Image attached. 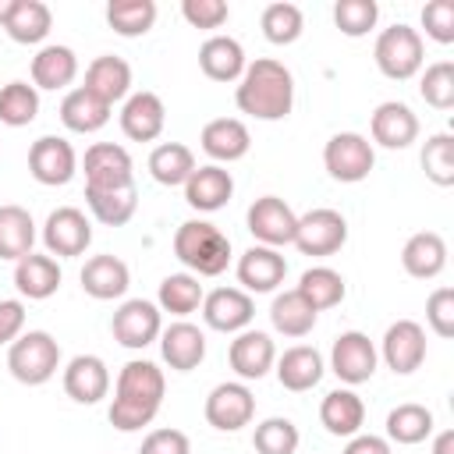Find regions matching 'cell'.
<instances>
[{
  "label": "cell",
  "mask_w": 454,
  "mask_h": 454,
  "mask_svg": "<svg viewBox=\"0 0 454 454\" xmlns=\"http://www.w3.org/2000/svg\"><path fill=\"white\" fill-rule=\"evenodd\" d=\"M301 443L298 436V426L284 415H273V419H262L252 433V447L255 454H294Z\"/></svg>",
  "instance_id": "46"
},
{
  "label": "cell",
  "mask_w": 454,
  "mask_h": 454,
  "mask_svg": "<svg viewBox=\"0 0 454 454\" xmlns=\"http://www.w3.org/2000/svg\"><path fill=\"white\" fill-rule=\"evenodd\" d=\"M74 78H78V57L71 46L50 43L32 57V85L35 89L57 92V89H67Z\"/></svg>",
  "instance_id": "32"
},
{
  "label": "cell",
  "mask_w": 454,
  "mask_h": 454,
  "mask_svg": "<svg viewBox=\"0 0 454 454\" xmlns=\"http://www.w3.org/2000/svg\"><path fill=\"white\" fill-rule=\"evenodd\" d=\"M163 394H167V380H163V369L156 362H145V358L124 362L117 372V383H114L110 411H106L110 426L121 433L145 429L156 419Z\"/></svg>",
  "instance_id": "1"
},
{
  "label": "cell",
  "mask_w": 454,
  "mask_h": 454,
  "mask_svg": "<svg viewBox=\"0 0 454 454\" xmlns=\"http://www.w3.org/2000/svg\"><path fill=\"white\" fill-rule=\"evenodd\" d=\"M181 14L192 28H220L231 18V7L223 0H184Z\"/></svg>",
  "instance_id": "51"
},
{
  "label": "cell",
  "mask_w": 454,
  "mask_h": 454,
  "mask_svg": "<svg viewBox=\"0 0 454 454\" xmlns=\"http://www.w3.org/2000/svg\"><path fill=\"white\" fill-rule=\"evenodd\" d=\"M206 422L220 433H238L255 419V397L245 383H216L206 397Z\"/></svg>",
  "instance_id": "14"
},
{
  "label": "cell",
  "mask_w": 454,
  "mask_h": 454,
  "mask_svg": "<svg viewBox=\"0 0 454 454\" xmlns=\"http://www.w3.org/2000/svg\"><path fill=\"white\" fill-rule=\"evenodd\" d=\"M163 330V319H160V305L145 301V298H128L121 301V309L114 312L110 319V333L121 348H131V351H142L149 348Z\"/></svg>",
  "instance_id": "11"
},
{
  "label": "cell",
  "mask_w": 454,
  "mask_h": 454,
  "mask_svg": "<svg viewBox=\"0 0 454 454\" xmlns=\"http://www.w3.org/2000/svg\"><path fill=\"white\" fill-rule=\"evenodd\" d=\"M106 25L124 39L145 35L156 25V4L153 0H110L106 4Z\"/></svg>",
  "instance_id": "42"
},
{
  "label": "cell",
  "mask_w": 454,
  "mask_h": 454,
  "mask_svg": "<svg viewBox=\"0 0 454 454\" xmlns=\"http://www.w3.org/2000/svg\"><path fill=\"white\" fill-rule=\"evenodd\" d=\"M11 11H14V0H0V25L11 18Z\"/></svg>",
  "instance_id": "56"
},
{
  "label": "cell",
  "mask_w": 454,
  "mask_h": 454,
  "mask_svg": "<svg viewBox=\"0 0 454 454\" xmlns=\"http://www.w3.org/2000/svg\"><path fill=\"white\" fill-rule=\"evenodd\" d=\"M401 266L415 280H433L447 266V241L436 231H419L401 248Z\"/></svg>",
  "instance_id": "28"
},
{
  "label": "cell",
  "mask_w": 454,
  "mask_h": 454,
  "mask_svg": "<svg viewBox=\"0 0 454 454\" xmlns=\"http://www.w3.org/2000/svg\"><path fill=\"white\" fill-rule=\"evenodd\" d=\"M163 124H167V106L156 92L149 89H138L124 99L121 106V131L131 138V142H153L163 135Z\"/></svg>",
  "instance_id": "18"
},
{
  "label": "cell",
  "mask_w": 454,
  "mask_h": 454,
  "mask_svg": "<svg viewBox=\"0 0 454 454\" xmlns=\"http://www.w3.org/2000/svg\"><path fill=\"white\" fill-rule=\"evenodd\" d=\"M7 369L25 387H43L60 369V344L46 330H28L7 348Z\"/></svg>",
  "instance_id": "4"
},
{
  "label": "cell",
  "mask_w": 454,
  "mask_h": 454,
  "mask_svg": "<svg viewBox=\"0 0 454 454\" xmlns=\"http://www.w3.org/2000/svg\"><path fill=\"white\" fill-rule=\"evenodd\" d=\"M376 21H380V4L376 0H337L333 4V25L351 39L372 32Z\"/></svg>",
  "instance_id": "47"
},
{
  "label": "cell",
  "mask_w": 454,
  "mask_h": 454,
  "mask_svg": "<svg viewBox=\"0 0 454 454\" xmlns=\"http://www.w3.org/2000/svg\"><path fill=\"white\" fill-rule=\"evenodd\" d=\"M110 110L103 99H96L89 89H71L64 99H60V121L67 131H78V135H92L99 131L106 121H110Z\"/></svg>",
  "instance_id": "33"
},
{
  "label": "cell",
  "mask_w": 454,
  "mask_h": 454,
  "mask_svg": "<svg viewBox=\"0 0 454 454\" xmlns=\"http://www.w3.org/2000/svg\"><path fill=\"white\" fill-rule=\"evenodd\" d=\"M433 454H454V429L436 433V440H433Z\"/></svg>",
  "instance_id": "55"
},
{
  "label": "cell",
  "mask_w": 454,
  "mask_h": 454,
  "mask_svg": "<svg viewBox=\"0 0 454 454\" xmlns=\"http://www.w3.org/2000/svg\"><path fill=\"white\" fill-rule=\"evenodd\" d=\"M287 277V259L277 248L266 245H252L241 259H238V284L248 294H270L284 284Z\"/></svg>",
  "instance_id": "17"
},
{
  "label": "cell",
  "mask_w": 454,
  "mask_h": 454,
  "mask_svg": "<svg viewBox=\"0 0 454 454\" xmlns=\"http://www.w3.org/2000/svg\"><path fill=\"white\" fill-rule=\"evenodd\" d=\"M234 195V177L231 170H223L220 163H206V167H195L192 177L184 181V202L199 213H216L231 202Z\"/></svg>",
  "instance_id": "22"
},
{
  "label": "cell",
  "mask_w": 454,
  "mask_h": 454,
  "mask_svg": "<svg viewBox=\"0 0 454 454\" xmlns=\"http://www.w3.org/2000/svg\"><path fill=\"white\" fill-rule=\"evenodd\" d=\"M202 319L209 330L220 333H241L255 319V301L241 287H216L202 298Z\"/></svg>",
  "instance_id": "15"
},
{
  "label": "cell",
  "mask_w": 454,
  "mask_h": 454,
  "mask_svg": "<svg viewBox=\"0 0 454 454\" xmlns=\"http://www.w3.org/2000/svg\"><path fill=\"white\" fill-rule=\"evenodd\" d=\"M43 245L57 259H74L92 245V223L78 206H57L43 223Z\"/></svg>",
  "instance_id": "8"
},
{
  "label": "cell",
  "mask_w": 454,
  "mask_h": 454,
  "mask_svg": "<svg viewBox=\"0 0 454 454\" xmlns=\"http://www.w3.org/2000/svg\"><path fill=\"white\" fill-rule=\"evenodd\" d=\"M199 145H202V153H206L209 160H216V163H234V160H241V156L248 153L252 135H248L245 121H238V117H216V121H209V124L202 128Z\"/></svg>",
  "instance_id": "26"
},
{
  "label": "cell",
  "mask_w": 454,
  "mask_h": 454,
  "mask_svg": "<svg viewBox=\"0 0 454 454\" xmlns=\"http://www.w3.org/2000/svg\"><path fill=\"white\" fill-rule=\"evenodd\" d=\"M294 231H298V213L277 199V195H262L248 206V234L266 245V248H280V245H291L294 241Z\"/></svg>",
  "instance_id": "13"
},
{
  "label": "cell",
  "mask_w": 454,
  "mask_h": 454,
  "mask_svg": "<svg viewBox=\"0 0 454 454\" xmlns=\"http://www.w3.org/2000/svg\"><path fill=\"white\" fill-rule=\"evenodd\" d=\"M138 454H192V440L181 433V429H153Z\"/></svg>",
  "instance_id": "52"
},
{
  "label": "cell",
  "mask_w": 454,
  "mask_h": 454,
  "mask_svg": "<svg viewBox=\"0 0 454 454\" xmlns=\"http://www.w3.org/2000/svg\"><path fill=\"white\" fill-rule=\"evenodd\" d=\"M294 291H298V294H301L316 312L340 305V301H344V294H348L344 277H340L337 270H330V266H312V270H305Z\"/></svg>",
  "instance_id": "39"
},
{
  "label": "cell",
  "mask_w": 454,
  "mask_h": 454,
  "mask_svg": "<svg viewBox=\"0 0 454 454\" xmlns=\"http://www.w3.org/2000/svg\"><path fill=\"white\" fill-rule=\"evenodd\" d=\"M64 273L57 266L53 255H39V252H28L14 262V287L28 298V301H46L50 294H57Z\"/></svg>",
  "instance_id": "29"
},
{
  "label": "cell",
  "mask_w": 454,
  "mask_h": 454,
  "mask_svg": "<svg viewBox=\"0 0 454 454\" xmlns=\"http://www.w3.org/2000/svg\"><path fill=\"white\" fill-rule=\"evenodd\" d=\"M64 394L78 404H96L110 394V369L99 355H74L64 365Z\"/></svg>",
  "instance_id": "21"
},
{
  "label": "cell",
  "mask_w": 454,
  "mask_h": 454,
  "mask_svg": "<svg viewBox=\"0 0 454 454\" xmlns=\"http://www.w3.org/2000/svg\"><path fill=\"white\" fill-rule=\"evenodd\" d=\"M277 380H280V387L284 390H291V394H305V390H312L319 380H323V355L316 351V348H309V344H294V348H287L277 362Z\"/></svg>",
  "instance_id": "30"
},
{
  "label": "cell",
  "mask_w": 454,
  "mask_h": 454,
  "mask_svg": "<svg viewBox=\"0 0 454 454\" xmlns=\"http://www.w3.org/2000/svg\"><path fill=\"white\" fill-rule=\"evenodd\" d=\"M348 241V220L337 209H309L305 216H298V231H294V248L301 255H333L340 252Z\"/></svg>",
  "instance_id": "9"
},
{
  "label": "cell",
  "mask_w": 454,
  "mask_h": 454,
  "mask_svg": "<svg viewBox=\"0 0 454 454\" xmlns=\"http://www.w3.org/2000/svg\"><path fill=\"white\" fill-rule=\"evenodd\" d=\"M25 330V305L18 298H4L0 301V344H14Z\"/></svg>",
  "instance_id": "53"
},
{
  "label": "cell",
  "mask_w": 454,
  "mask_h": 454,
  "mask_svg": "<svg viewBox=\"0 0 454 454\" xmlns=\"http://www.w3.org/2000/svg\"><path fill=\"white\" fill-rule=\"evenodd\" d=\"M35 245V220L25 206H0V259H21Z\"/></svg>",
  "instance_id": "36"
},
{
  "label": "cell",
  "mask_w": 454,
  "mask_h": 454,
  "mask_svg": "<svg viewBox=\"0 0 454 454\" xmlns=\"http://www.w3.org/2000/svg\"><path fill=\"white\" fill-rule=\"evenodd\" d=\"M372 57H376L380 74H387V78H394V82H408V78H415V74L422 71L426 46H422L419 28L397 21V25L383 28V32L376 35Z\"/></svg>",
  "instance_id": "5"
},
{
  "label": "cell",
  "mask_w": 454,
  "mask_h": 454,
  "mask_svg": "<svg viewBox=\"0 0 454 454\" xmlns=\"http://www.w3.org/2000/svg\"><path fill=\"white\" fill-rule=\"evenodd\" d=\"M259 28H262V35H266L273 46H291V43H298L301 32H305V14H301L298 4L277 0V4H266V7H262Z\"/></svg>",
  "instance_id": "41"
},
{
  "label": "cell",
  "mask_w": 454,
  "mask_h": 454,
  "mask_svg": "<svg viewBox=\"0 0 454 454\" xmlns=\"http://www.w3.org/2000/svg\"><path fill=\"white\" fill-rule=\"evenodd\" d=\"M323 167L333 181L340 184H358L372 174L376 167V153L372 142L358 131H337L326 145H323Z\"/></svg>",
  "instance_id": "6"
},
{
  "label": "cell",
  "mask_w": 454,
  "mask_h": 454,
  "mask_svg": "<svg viewBox=\"0 0 454 454\" xmlns=\"http://www.w3.org/2000/svg\"><path fill=\"white\" fill-rule=\"evenodd\" d=\"M96 99H103L106 106L121 103L131 96V64L124 57H114V53H103L96 57L89 67H85V85Z\"/></svg>",
  "instance_id": "25"
},
{
  "label": "cell",
  "mask_w": 454,
  "mask_h": 454,
  "mask_svg": "<svg viewBox=\"0 0 454 454\" xmlns=\"http://www.w3.org/2000/svg\"><path fill=\"white\" fill-rule=\"evenodd\" d=\"M199 67L209 82H238L245 74L248 60L234 35H209L199 46Z\"/></svg>",
  "instance_id": "27"
},
{
  "label": "cell",
  "mask_w": 454,
  "mask_h": 454,
  "mask_svg": "<svg viewBox=\"0 0 454 454\" xmlns=\"http://www.w3.org/2000/svg\"><path fill=\"white\" fill-rule=\"evenodd\" d=\"M28 174L46 184V188H57V184H67L74 174H78V156H74V145L60 135H43L32 142L28 149Z\"/></svg>",
  "instance_id": "12"
},
{
  "label": "cell",
  "mask_w": 454,
  "mask_h": 454,
  "mask_svg": "<svg viewBox=\"0 0 454 454\" xmlns=\"http://www.w3.org/2000/svg\"><path fill=\"white\" fill-rule=\"evenodd\" d=\"M344 454H394L390 450V440L387 436H376V433H355L344 447Z\"/></svg>",
  "instance_id": "54"
},
{
  "label": "cell",
  "mask_w": 454,
  "mask_h": 454,
  "mask_svg": "<svg viewBox=\"0 0 454 454\" xmlns=\"http://www.w3.org/2000/svg\"><path fill=\"white\" fill-rule=\"evenodd\" d=\"M202 298H206V291L195 273H170L160 280L156 305H160V312H170V316H192L202 305Z\"/></svg>",
  "instance_id": "40"
},
{
  "label": "cell",
  "mask_w": 454,
  "mask_h": 454,
  "mask_svg": "<svg viewBox=\"0 0 454 454\" xmlns=\"http://www.w3.org/2000/svg\"><path fill=\"white\" fill-rule=\"evenodd\" d=\"M234 103L255 121H284L294 106V78L273 57H255L238 78Z\"/></svg>",
  "instance_id": "2"
},
{
  "label": "cell",
  "mask_w": 454,
  "mask_h": 454,
  "mask_svg": "<svg viewBox=\"0 0 454 454\" xmlns=\"http://www.w3.org/2000/svg\"><path fill=\"white\" fill-rule=\"evenodd\" d=\"M78 280H82V291H85L89 298H96V301H114V298H121V294L128 291L131 270H128V262L117 259V255H92V259H85Z\"/></svg>",
  "instance_id": "24"
},
{
  "label": "cell",
  "mask_w": 454,
  "mask_h": 454,
  "mask_svg": "<svg viewBox=\"0 0 454 454\" xmlns=\"http://www.w3.org/2000/svg\"><path fill=\"white\" fill-rule=\"evenodd\" d=\"M85 202L99 223L124 227L138 209V192H135V184L131 188H110V192H89L85 188Z\"/></svg>",
  "instance_id": "43"
},
{
  "label": "cell",
  "mask_w": 454,
  "mask_h": 454,
  "mask_svg": "<svg viewBox=\"0 0 454 454\" xmlns=\"http://www.w3.org/2000/svg\"><path fill=\"white\" fill-rule=\"evenodd\" d=\"M50 28H53V14L43 0H14V11L4 21V32L21 46L43 43L50 35Z\"/></svg>",
  "instance_id": "34"
},
{
  "label": "cell",
  "mask_w": 454,
  "mask_h": 454,
  "mask_svg": "<svg viewBox=\"0 0 454 454\" xmlns=\"http://www.w3.org/2000/svg\"><path fill=\"white\" fill-rule=\"evenodd\" d=\"M380 355H383V362H387L397 376L415 372V369L426 362V330H422V323H415V319H397V323H390L387 333H383Z\"/></svg>",
  "instance_id": "16"
},
{
  "label": "cell",
  "mask_w": 454,
  "mask_h": 454,
  "mask_svg": "<svg viewBox=\"0 0 454 454\" xmlns=\"http://www.w3.org/2000/svg\"><path fill=\"white\" fill-rule=\"evenodd\" d=\"M426 323L436 337H454V287H436L426 298Z\"/></svg>",
  "instance_id": "50"
},
{
  "label": "cell",
  "mask_w": 454,
  "mask_h": 454,
  "mask_svg": "<svg viewBox=\"0 0 454 454\" xmlns=\"http://www.w3.org/2000/svg\"><path fill=\"white\" fill-rule=\"evenodd\" d=\"M376 362H380V351L362 330H344L330 348V369L348 387L369 383L376 372Z\"/></svg>",
  "instance_id": "10"
},
{
  "label": "cell",
  "mask_w": 454,
  "mask_h": 454,
  "mask_svg": "<svg viewBox=\"0 0 454 454\" xmlns=\"http://www.w3.org/2000/svg\"><path fill=\"white\" fill-rule=\"evenodd\" d=\"M192 170H195V153L184 142H160L149 153V174L163 188H177V184L184 188V181L192 177Z\"/></svg>",
  "instance_id": "35"
},
{
  "label": "cell",
  "mask_w": 454,
  "mask_h": 454,
  "mask_svg": "<svg viewBox=\"0 0 454 454\" xmlns=\"http://www.w3.org/2000/svg\"><path fill=\"white\" fill-rule=\"evenodd\" d=\"M426 436H433V411L426 404L404 401L387 415V440L401 447H415Z\"/></svg>",
  "instance_id": "38"
},
{
  "label": "cell",
  "mask_w": 454,
  "mask_h": 454,
  "mask_svg": "<svg viewBox=\"0 0 454 454\" xmlns=\"http://www.w3.org/2000/svg\"><path fill=\"white\" fill-rule=\"evenodd\" d=\"M39 114V89L28 82H7L0 89V124L25 128Z\"/></svg>",
  "instance_id": "44"
},
{
  "label": "cell",
  "mask_w": 454,
  "mask_h": 454,
  "mask_svg": "<svg viewBox=\"0 0 454 454\" xmlns=\"http://www.w3.org/2000/svg\"><path fill=\"white\" fill-rule=\"evenodd\" d=\"M316 309L291 287V291H280L277 298H273V305H270V323H273V330L277 333H284V337H305V333H312V326H316Z\"/></svg>",
  "instance_id": "37"
},
{
  "label": "cell",
  "mask_w": 454,
  "mask_h": 454,
  "mask_svg": "<svg viewBox=\"0 0 454 454\" xmlns=\"http://www.w3.org/2000/svg\"><path fill=\"white\" fill-rule=\"evenodd\" d=\"M319 422L330 436H355L365 426V404L351 387L330 390L319 404Z\"/></svg>",
  "instance_id": "31"
},
{
  "label": "cell",
  "mask_w": 454,
  "mask_h": 454,
  "mask_svg": "<svg viewBox=\"0 0 454 454\" xmlns=\"http://www.w3.org/2000/svg\"><path fill=\"white\" fill-rule=\"evenodd\" d=\"M227 362L231 369L241 376V380H262L273 362H277V348H273V337L262 333V330H241L234 333L231 348H227Z\"/></svg>",
  "instance_id": "20"
},
{
  "label": "cell",
  "mask_w": 454,
  "mask_h": 454,
  "mask_svg": "<svg viewBox=\"0 0 454 454\" xmlns=\"http://www.w3.org/2000/svg\"><path fill=\"white\" fill-rule=\"evenodd\" d=\"M369 135L376 145L383 149H408L415 138H419V117L408 103H397V99H387L372 110V121H369Z\"/></svg>",
  "instance_id": "19"
},
{
  "label": "cell",
  "mask_w": 454,
  "mask_h": 454,
  "mask_svg": "<svg viewBox=\"0 0 454 454\" xmlns=\"http://www.w3.org/2000/svg\"><path fill=\"white\" fill-rule=\"evenodd\" d=\"M422 170L440 188L454 184V135L450 131H436V135L426 138V145H422Z\"/></svg>",
  "instance_id": "45"
},
{
  "label": "cell",
  "mask_w": 454,
  "mask_h": 454,
  "mask_svg": "<svg viewBox=\"0 0 454 454\" xmlns=\"http://www.w3.org/2000/svg\"><path fill=\"white\" fill-rule=\"evenodd\" d=\"M419 92H422V99H426L433 110H450V106H454V64H450V60L429 64L426 74H422Z\"/></svg>",
  "instance_id": "48"
},
{
  "label": "cell",
  "mask_w": 454,
  "mask_h": 454,
  "mask_svg": "<svg viewBox=\"0 0 454 454\" xmlns=\"http://www.w3.org/2000/svg\"><path fill=\"white\" fill-rule=\"evenodd\" d=\"M422 28L433 43H454V0H429L422 7Z\"/></svg>",
  "instance_id": "49"
},
{
  "label": "cell",
  "mask_w": 454,
  "mask_h": 454,
  "mask_svg": "<svg viewBox=\"0 0 454 454\" xmlns=\"http://www.w3.org/2000/svg\"><path fill=\"white\" fill-rule=\"evenodd\" d=\"M160 351H163V362L174 372H192L206 358V333L195 323L177 319L167 330H160Z\"/></svg>",
  "instance_id": "23"
},
{
  "label": "cell",
  "mask_w": 454,
  "mask_h": 454,
  "mask_svg": "<svg viewBox=\"0 0 454 454\" xmlns=\"http://www.w3.org/2000/svg\"><path fill=\"white\" fill-rule=\"evenodd\" d=\"M82 170H85V188L89 192H110V188H131L135 184L131 156L117 142H96V145H89L85 149V160H82Z\"/></svg>",
  "instance_id": "7"
},
{
  "label": "cell",
  "mask_w": 454,
  "mask_h": 454,
  "mask_svg": "<svg viewBox=\"0 0 454 454\" xmlns=\"http://www.w3.org/2000/svg\"><path fill=\"white\" fill-rule=\"evenodd\" d=\"M174 255L195 277H220L231 262V238L209 220H184L174 231Z\"/></svg>",
  "instance_id": "3"
}]
</instances>
